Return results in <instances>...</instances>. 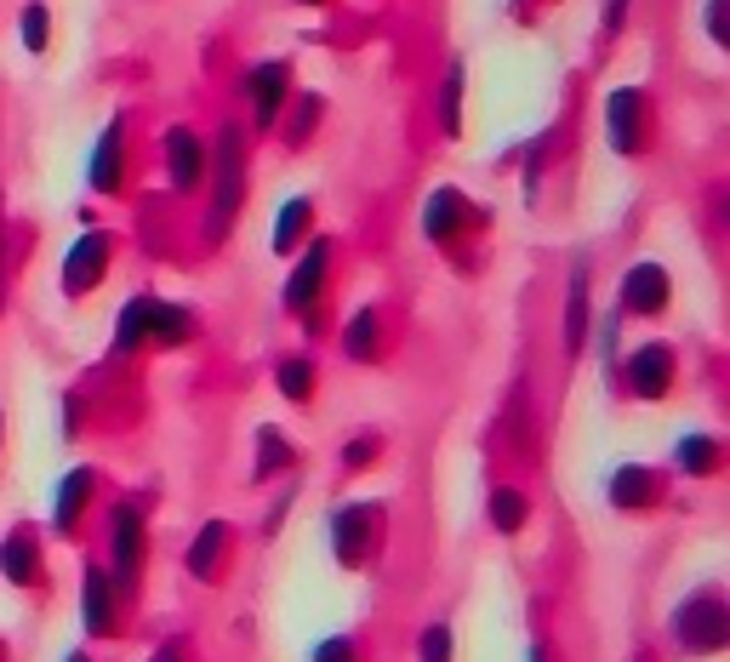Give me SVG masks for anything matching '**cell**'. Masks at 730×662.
I'll list each match as a JSON object with an SVG mask.
<instances>
[{
	"instance_id": "8",
	"label": "cell",
	"mask_w": 730,
	"mask_h": 662,
	"mask_svg": "<svg viewBox=\"0 0 730 662\" xmlns=\"http://www.w3.org/2000/svg\"><path fill=\"white\" fill-rule=\"evenodd\" d=\"M673 298V280L662 263H634L622 274V314H662Z\"/></svg>"
},
{
	"instance_id": "3",
	"label": "cell",
	"mask_w": 730,
	"mask_h": 662,
	"mask_svg": "<svg viewBox=\"0 0 730 662\" xmlns=\"http://www.w3.org/2000/svg\"><path fill=\"white\" fill-rule=\"evenodd\" d=\"M109 234L104 228H86L80 241L69 246V257H64V292L69 298H86L91 286H104V274H109Z\"/></svg>"
},
{
	"instance_id": "24",
	"label": "cell",
	"mask_w": 730,
	"mask_h": 662,
	"mask_svg": "<svg viewBox=\"0 0 730 662\" xmlns=\"http://www.w3.org/2000/svg\"><path fill=\"white\" fill-rule=\"evenodd\" d=\"M194 331V320L177 309V303H160L155 298V314H149V343H183Z\"/></svg>"
},
{
	"instance_id": "7",
	"label": "cell",
	"mask_w": 730,
	"mask_h": 662,
	"mask_svg": "<svg viewBox=\"0 0 730 662\" xmlns=\"http://www.w3.org/2000/svg\"><path fill=\"white\" fill-rule=\"evenodd\" d=\"M371 526H377V514L366 503H349V508L331 514V554H337V565H349V572H354V565H366Z\"/></svg>"
},
{
	"instance_id": "22",
	"label": "cell",
	"mask_w": 730,
	"mask_h": 662,
	"mask_svg": "<svg viewBox=\"0 0 730 662\" xmlns=\"http://www.w3.org/2000/svg\"><path fill=\"white\" fill-rule=\"evenodd\" d=\"M309 195H298V201H285L280 206V223H274V252L285 257V252H298V241H303V228H309Z\"/></svg>"
},
{
	"instance_id": "14",
	"label": "cell",
	"mask_w": 730,
	"mask_h": 662,
	"mask_svg": "<svg viewBox=\"0 0 730 662\" xmlns=\"http://www.w3.org/2000/svg\"><path fill=\"white\" fill-rule=\"evenodd\" d=\"M120 137H126V126L109 120L104 137H97V149H91V160H86V183L97 188V195H115L120 188Z\"/></svg>"
},
{
	"instance_id": "36",
	"label": "cell",
	"mask_w": 730,
	"mask_h": 662,
	"mask_svg": "<svg viewBox=\"0 0 730 662\" xmlns=\"http://www.w3.org/2000/svg\"><path fill=\"white\" fill-rule=\"evenodd\" d=\"M149 662H183V651H177V645H160V651H155Z\"/></svg>"
},
{
	"instance_id": "23",
	"label": "cell",
	"mask_w": 730,
	"mask_h": 662,
	"mask_svg": "<svg viewBox=\"0 0 730 662\" xmlns=\"http://www.w3.org/2000/svg\"><path fill=\"white\" fill-rule=\"evenodd\" d=\"M377 343H382V325H377L371 309H360V314L349 320V331H343V354H349V360H377Z\"/></svg>"
},
{
	"instance_id": "39",
	"label": "cell",
	"mask_w": 730,
	"mask_h": 662,
	"mask_svg": "<svg viewBox=\"0 0 730 662\" xmlns=\"http://www.w3.org/2000/svg\"><path fill=\"white\" fill-rule=\"evenodd\" d=\"M303 7H320V0H303Z\"/></svg>"
},
{
	"instance_id": "15",
	"label": "cell",
	"mask_w": 730,
	"mask_h": 662,
	"mask_svg": "<svg viewBox=\"0 0 730 662\" xmlns=\"http://www.w3.org/2000/svg\"><path fill=\"white\" fill-rule=\"evenodd\" d=\"M0 577H7L12 588L40 583V543H35V532H12L7 543H0Z\"/></svg>"
},
{
	"instance_id": "28",
	"label": "cell",
	"mask_w": 730,
	"mask_h": 662,
	"mask_svg": "<svg viewBox=\"0 0 730 662\" xmlns=\"http://www.w3.org/2000/svg\"><path fill=\"white\" fill-rule=\"evenodd\" d=\"M285 463H291L285 435H280V429H263V435H257V480H269L274 468H285Z\"/></svg>"
},
{
	"instance_id": "32",
	"label": "cell",
	"mask_w": 730,
	"mask_h": 662,
	"mask_svg": "<svg viewBox=\"0 0 730 662\" xmlns=\"http://www.w3.org/2000/svg\"><path fill=\"white\" fill-rule=\"evenodd\" d=\"M708 35L713 46H730V0H708Z\"/></svg>"
},
{
	"instance_id": "20",
	"label": "cell",
	"mask_w": 730,
	"mask_h": 662,
	"mask_svg": "<svg viewBox=\"0 0 730 662\" xmlns=\"http://www.w3.org/2000/svg\"><path fill=\"white\" fill-rule=\"evenodd\" d=\"M149 314H155V298H132L115 320V354H137L149 343Z\"/></svg>"
},
{
	"instance_id": "16",
	"label": "cell",
	"mask_w": 730,
	"mask_h": 662,
	"mask_svg": "<svg viewBox=\"0 0 730 662\" xmlns=\"http://www.w3.org/2000/svg\"><path fill=\"white\" fill-rule=\"evenodd\" d=\"M91 468H69V475H64V491H58V508H52V532L58 537H69L75 526H80V508L91 503Z\"/></svg>"
},
{
	"instance_id": "25",
	"label": "cell",
	"mask_w": 730,
	"mask_h": 662,
	"mask_svg": "<svg viewBox=\"0 0 730 662\" xmlns=\"http://www.w3.org/2000/svg\"><path fill=\"white\" fill-rule=\"evenodd\" d=\"M440 132L457 137L463 132V64L446 69V86H440Z\"/></svg>"
},
{
	"instance_id": "6",
	"label": "cell",
	"mask_w": 730,
	"mask_h": 662,
	"mask_svg": "<svg viewBox=\"0 0 730 662\" xmlns=\"http://www.w3.org/2000/svg\"><path fill=\"white\" fill-rule=\"evenodd\" d=\"M605 137L616 155H634L645 144V91L640 86H616L605 98Z\"/></svg>"
},
{
	"instance_id": "9",
	"label": "cell",
	"mask_w": 730,
	"mask_h": 662,
	"mask_svg": "<svg viewBox=\"0 0 730 662\" xmlns=\"http://www.w3.org/2000/svg\"><path fill=\"white\" fill-rule=\"evenodd\" d=\"M160 149H166V177H172V188H183V195H188V188L206 183V144H201L188 126H172Z\"/></svg>"
},
{
	"instance_id": "30",
	"label": "cell",
	"mask_w": 730,
	"mask_h": 662,
	"mask_svg": "<svg viewBox=\"0 0 730 662\" xmlns=\"http://www.w3.org/2000/svg\"><path fill=\"white\" fill-rule=\"evenodd\" d=\"M46 35H52V12L35 0V7L23 12V46H29V52H46Z\"/></svg>"
},
{
	"instance_id": "29",
	"label": "cell",
	"mask_w": 730,
	"mask_h": 662,
	"mask_svg": "<svg viewBox=\"0 0 730 662\" xmlns=\"http://www.w3.org/2000/svg\"><path fill=\"white\" fill-rule=\"evenodd\" d=\"M457 640H451V623H428L422 640H417V662H451Z\"/></svg>"
},
{
	"instance_id": "27",
	"label": "cell",
	"mask_w": 730,
	"mask_h": 662,
	"mask_svg": "<svg viewBox=\"0 0 730 662\" xmlns=\"http://www.w3.org/2000/svg\"><path fill=\"white\" fill-rule=\"evenodd\" d=\"M525 514H531V508H525V497H519L514 486H497V491H491V526H497V532H519Z\"/></svg>"
},
{
	"instance_id": "18",
	"label": "cell",
	"mask_w": 730,
	"mask_h": 662,
	"mask_svg": "<svg viewBox=\"0 0 730 662\" xmlns=\"http://www.w3.org/2000/svg\"><path fill=\"white\" fill-rule=\"evenodd\" d=\"M223 548H228V526H223V519H206L201 537H194V548H188V577L212 583L217 565H223Z\"/></svg>"
},
{
	"instance_id": "4",
	"label": "cell",
	"mask_w": 730,
	"mask_h": 662,
	"mask_svg": "<svg viewBox=\"0 0 730 662\" xmlns=\"http://www.w3.org/2000/svg\"><path fill=\"white\" fill-rule=\"evenodd\" d=\"M109 548H115V588H137V572H143V514L137 503H120L109 514Z\"/></svg>"
},
{
	"instance_id": "13",
	"label": "cell",
	"mask_w": 730,
	"mask_h": 662,
	"mask_svg": "<svg viewBox=\"0 0 730 662\" xmlns=\"http://www.w3.org/2000/svg\"><path fill=\"white\" fill-rule=\"evenodd\" d=\"M246 86H252V109H257V126H274L280 120V109H285V91H291V64H257L252 75H246Z\"/></svg>"
},
{
	"instance_id": "31",
	"label": "cell",
	"mask_w": 730,
	"mask_h": 662,
	"mask_svg": "<svg viewBox=\"0 0 730 662\" xmlns=\"http://www.w3.org/2000/svg\"><path fill=\"white\" fill-rule=\"evenodd\" d=\"M314 662H360V645L343 640V634H331V640L314 645Z\"/></svg>"
},
{
	"instance_id": "17",
	"label": "cell",
	"mask_w": 730,
	"mask_h": 662,
	"mask_svg": "<svg viewBox=\"0 0 730 662\" xmlns=\"http://www.w3.org/2000/svg\"><path fill=\"white\" fill-rule=\"evenodd\" d=\"M611 508H645L651 497H656V475H651V468L645 463H622L616 468V475H611Z\"/></svg>"
},
{
	"instance_id": "19",
	"label": "cell",
	"mask_w": 730,
	"mask_h": 662,
	"mask_svg": "<svg viewBox=\"0 0 730 662\" xmlns=\"http://www.w3.org/2000/svg\"><path fill=\"white\" fill-rule=\"evenodd\" d=\"M588 349V269L571 274V298H565V354Z\"/></svg>"
},
{
	"instance_id": "35",
	"label": "cell",
	"mask_w": 730,
	"mask_h": 662,
	"mask_svg": "<svg viewBox=\"0 0 730 662\" xmlns=\"http://www.w3.org/2000/svg\"><path fill=\"white\" fill-rule=\"evenodd\" d=\"M622 18H627V0H605V29H611V35L622 29Z\"/></svg>"
},
{
	"instance_id": "11",
	"label": "cell",
	"mask_w": 730,
	"mask_h": 662,
	"mask_svg": "<svg viewBox=\"0 0 730 662\" xmlns=\"http://www.w3.org/2000/svg\"><path fill=\"white\" fill-rule=\"evenodd\" d=\"M463 223H468V195H463V188H434L428 206H422V234H428V241L451 246L463 234Z\"/></svg>"
},
{
	"instance_id": "2",
	"label": "cell",
	"mask_w": 730,
	"mask_h": 662,
	"mask_svg": "<svg viewBox=\"0 0 730 662\" xmlns=\"http://www.w3.org/2000/svg\"><path fill=\"white\" fill-rule=\"evenodd\" d=\"M673 640L685 645L691 656L724 651V645H730V605H724V594H719V588L691 594L685 605L673 611Z\"/></svg>"
},
{
	"instance_id": "12",
	"label": "cell",
	"mask_w": 730,
	"mask_h": 662,
	"mask_svg": "<svg viewBox=\"0 0 730 662\" xmlns=\"http://www.w3.org/2000/svg\"><path fill=\"white\" fill-rule=\"evenodd\" d=\"M80 623L86 634H115V583L109 572H97V565H86V577H80Z\"/></svg>"
},
{
	"instance_id": "10",
	"label": "cell",
	"mask_w": 730,
	"mask_h": 662,
	"mask_svg": "<svg viewBox=\"0 0 730 662\" xmlns=\"http://www.w3.org/2000/svg\"><path fill=\"white\" fill-rule=\"evenodd\" d=\"M325 269H331V241L320 234V241H309L303 263L291 269V280H285V309H291V314H309V309H314V298H320V286H325Z\"/></svg>"
},
{
	"instance_id": "37",
	"label": "cell",
	"mask_w": 730,
	"mask_h": 662,
	"mask_svg": "<svg viewBox=\"0 0 730 662\" xmlns=\"http://www.w3.org/2000/svg\"><path fill=\"white\" fill-rule=\"evenodd\" d=\"M69 662H91V656H86V651H75V656H69Z\"/></svg>"
},
{
	"instance_id": "21",
	"label": "cell",
	"mask_w": 730,
	"mask_h": 662,
	"mask_svg": "<svg viewBox=\"0 0 730 662\" xmlns=\"http://www.w3.org/2000/svg\"><path fill=\"white\" fill-rule=\"evenodd\" d=\"M673 463L685 468V475L708 480L713 468H719V440H713V435H679V446H673Z\"/></svg>"
},
{
	"instance_id": "1",
	"label": "cell",
	"mask_w": 730,
	"mask_h": 662,
	"mask_svg": "<svg viewBox=\"0 0 730 662\" xmlns=\"http://www.w3.org/2000/svg\"><path fill=\"white\" fill-rule=\"evenodd\" d=\"M206 166H217L212 212H206V246H217L223 234L234 228V217H240V201H246V149H240V132H234V126H223L217 160H206Z\"/></svg>"
},
{
	"instance_id": "38",
	"label": "cell",
	"mask_w": 730,
	"mask_h": 662,
	"mask_svg": "<svg viewBox=\"0 0 730 662\" xmlns=\"http://www.w3.org/2000/svg\"><path fill=\"white\" fill-rule=\"evenodd\" d=\"M0 435H7V417H0Z\"/></svg>"
},
{
	"instance_id": "34",
	"label": "cell",
	"mask_w": 730,
	"mask_h": 662,
	"mask_svg": "<svg viewBox=\"0 0 730 662\" xmlns=\"http://www.w3.org/2000/svg\"><path fill=\"white\" fill-rule=\"evenodd\" d=\"M371 457H377V435H354V440L343 446V463H349V468H360V463H371Z\"/></svg>"
},
{
	"instance_id": "33",
	"label": "cell",
	"mask_w": 730,
	"mask_h": 662,
	"mask_svg": "<svg viewBox=\"0 0 730 662\" xmlns=\"http://www.w3.org/2000/svg\"><path fill=\"white\" fill-rule=\"evenodd\" d=\"M314 120H320V98H303V104H298V120H291L285 137H291V144H303V137L314 132Z\"/></svg>"
},
{
	"instance_id": "5",
	"label": "cell",
	"mask_w": 730,
	"mask_h": 662,
	"mask_svg": "<svg viewBox=\"0 0 730 662\" xmlns=\"http://www.w3.org/2000/svg\"><path fill=\"white\" fill-rule=\"evenodd\" d=\"M673 371H679V360H673L668 343H640L634 354H627V395L634 400H668Z\"/></svg>"
},
{
	"instance_id": "26",
	"label": "cell",
	"mask_w": 730,
	"mask_h": 662,
	"mask_svg": "<svg viewBox=\"0 0 730 662\" xmlns=\"http://www.w3.org/2000/svg\"><path fill=\"white\" fill-rule=\"evenodd\" d=\"M274 383H280L285 400H309L314 395V366L309 360H280L274 366Z\"/></svg>"
}]
</instances>
